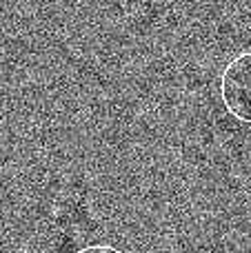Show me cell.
Returning a JSON list of instances; mask_svg holds the SVG:
<instances>
[{"mask_svg": "<svg viewBox=\"0 0 251 253\" xmlns=\"http://www.w3.org/2000/svg\"><path fill=\"white\" fill-rule=\"evenodd\" d=\"M220 98L234 118L251 125V51L227 62L220 76Z\"/></svg>", "mask_w": 251, "mask_h": 253, "instance_id": "obj_1", "label": "cell"}, {"mask_svg": "<svg viewBox=\"0 0 251 253\" xmlns=\"http://www.w3.org/2000/svg\"><path fill=\"white\" fill-rule=\"evenodd\" d=\"M76 253H123V251L111 245H91V247H84V249H80Z\"/></svg>", "mask_w": 251, "mask_h": 253, "instance_id": "obj_2", "label": "cell"}, {"mask_svg": "<svg viewBox=\"0 0 251 253\" xmlns=\"http://www.w3.org/2000/svg\"><path fill=\"white\" fill-rule=\"evenodd\" d=\"M11 253H38V251H29V249H20V251H11Z\"/></svg>", "mask_w": 251, "mask_h": 253, "instance_id": "obj_3", "label": "cell"}, {"mask_svg": "<svg viewBox=\"0 0 251 253\" xmlns=\"http://www.w3.org/2000/svg\"><path fill=\"white\" fill-rule=\"evenodd\" d=\"M100 2H120V0H100Z\"/></svg>", "mask_w": 251, "mask_h": 253, "instance_id": "obj_4", "label": "cell"}]
</instances>
